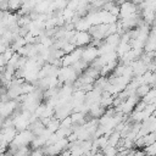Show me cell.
Masks as SVG:
<instances>
[{"label": "cell", "instance_id": "obj_1", "mask_svg": "<svg viewBox=\"0 0 156 156\" xmlns=\"http://www.w3.org/2000/svg\"><path fill=\"white\" fill-rule=\"evenodd\" d=\"M35 135L32 130H23V132H18V134L16 135L15 140L11 143V149L13 150H18L21 147H24V146H28L29 144H32V141L34 140Z\"/></svg>", "mask_w": 156, "mask_h": 156}, {"label": "cell", "instance_id": "obj_2", "mask_svg": "<svg viewBox=\"0 0 156 156\" xmlns=\"http://www.w3.org/2000/svg\"><path fill=\"white\" fill-rule=\"evenodd\" d=\"M58 80L66 84H71L77 79V71L73 67H61L58 69Z\"/></svg>", "mask_w": 156, "mask_h": 156}, {"label": "cell", "instance_id": "obj_3", "mask_svg": "<svg viewBox=\"0 0 156 156\" xmlns=\"http://www.w3.org/2000/svg\"><path fill=\"white\" fill-rule=\"evenodd\" d=\"M93 37L90 35L89 32H76V35L73 37V39L71 40V43H73L77 48H87L89 46V44L91 43Z\"/></svg>", "mask_w": 156, "mask_h": 156}, {"label": "cell", "instance_id": "obj_4", "mask_svg": "<svg viewBox=\"0 0 156 156\" xmlns=\"http://www.w3.org/2000/svg\"><path fill=\"white\" fill-rule=\"evenodd\" d=\"M100 56L99 52V48L94 46V45H89L87 48H83V54H82V61L88 63L94 62L95 60H98V57Z\"/></svg>", "mask_w": 156, "mask_h": 156}, {"label": "cell", "instance_id": "obj_5", "mask_svg": "<svg viewBox=\"0 0 156 156\" xmlns=\"http://www.w3.org/2000/svg\"><path fill=\"white\" fill-rule=\"evenodd\" d=\"M136 5L133 4V2H123L121 6H119V17L121 20H124V18H129L134 15H136Z\"/></svg>", "mask_w": 156, "mask_h": 156}, {"label": "cell", "instance_id": "obj_6", "mask_svg": "<svg viewBox=\"0 0 156 156\" xmlns=\"http://www.w3.org/2000/svg\"><path fill=\"white\" fill-rule=\"evenodd\" d=\"M16 107H17V101L16 100H9L6 102H1V107H0L1 121L9 118L12 115V112L16 110Z\"/></svg>", "mask_w": 156, "mask_h": 156}, {"label": "cell", "instance_id": "obj_7", "mask_svg": "<svg viewBox=\"0 0 156 156\" xmlns=\"http://www.w3.org/2000/svg\"><path fill=\"white\" fill-rule=\"evenodd\" d=\"M84 113L83 112H72L71 115V118H72V122L73 124H80L84 122Z\"/></svg>", "mask_w": 156, "mask_h": 156}, {"label": "cell", "instance_id": "obj_8", "mask_svg": "<svg viewBox=\"0 0 156 156\" xmlns=\"http://www.w3.org/2000/svg\"><path fill=\"white\" fill-rule=\"evenodd\" d=\"M119 136H121V133L113 132V133L108 136V146H115V147H116V145H117V143H118V140H119Z\"/></svg>", "mask_w": 156, "mask_h": 156}, {"label": "cell", "instance_id": "obj_9", "mask_svg": "<svg viewBox=\"0 0 156 156\" xmlns=\"http://www.w3.org/2000/svg\"><path fill=\"white\" fill-rule=\"evenodd\" d=\"M151 90V88H150V85H147V84H141L138 89H136V95L138 96H141V98H144L149 91Z\"/></svg>", "mask_w": 156, "mask_h": 156}, {"label": "cell", "instance_id": "obj_10", "mask_svg": "<svg viewBox=\"0 0 156 156\" xmlns=\"http://www.w3.org/2000/svg\"><path fill=\"white\" fill-rule=\"evenodd\" d=\"M104 155L105 156H117L118 155V150L115 146H107L104 150Z\"/></svg>", "mask_w": 156, "mask_h": 156}, {"label": "cell", "instance_id": "obj_11", "mask_svg": "<svg viewBox=\"0 0 156 156\" xmlns=\"http://www.w3.org/2000/svg\"><path fill=\"white\" fill-rule=\"evenodd\" d=\"M22 5H23V2H21V1H13V0H11V1H9V10H20L21 7H22Z\"/></svg>", "mask_w": 156, "mask_h": 156}, {"label": "cell", "instance_id": "obj_12", "mask_svg": "<svg viewBox=\"0 0 156 156\" xmlns=\"http://www.w3.org/2000/svg\"><path fill=\"white\" fill-rule=\"evenodd\" d=\"M145 152H146L149 156H156V143H154V144L150 145V146H146Z\"/></svg>", "mask_w": 156, "mask_h": 156}, {"label": "cell", "instance_id": "obj_13", "mask_svg": "<svg viewBox=\"0 0 156 156\" xmlns=\"http://www.w3.org/2000/svg\"><path fill=\"white\" fill-rule=\"evenodd\" d=\"M127 156H135V152H129Z\"/></svg>", "mask_w": 156, "mask_h": 156}, {"label": "cell", "instance_id": "obj_14", "mask_svg": "<svg viewBox=\"0 0 156 156\" xmlns=\"http://www.w3.org/2000/svg\"><path fill=\"white\" fill-rule=\"evenodd\" d=\"M4 156H13V155H11V154H9V155H4Z\"/></svg>", "mask_w": 156, "mask_h": 156}]
</instances>
